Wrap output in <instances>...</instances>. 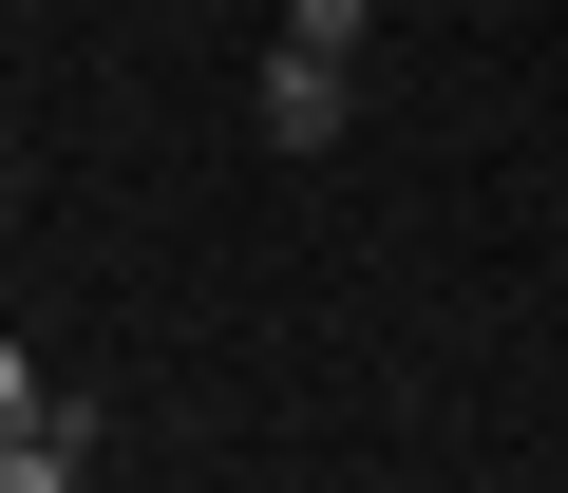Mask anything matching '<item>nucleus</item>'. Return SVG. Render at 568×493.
I'll return each mask as SVG.
<instances>
[{
  "label": "nucleus",
  "mask_w": 568,
  "mask_h": 493,
  "mask_svg": "<svg viewBox=\"0 0 568 493\" xmlns=\"http://www.w3.org/2000/svg\"><path fill=\"white\" fill-rule=\"evenodd\" d=\"M246 95H265V133H284V152H323V133H342V58H304V39H284Z\"/></svg>",
  "instance_id": "f257e3e1"
},
{
  "label": "nucleus",
  "mask_w": 568,
  "mask_h": 493,
  "mask_svg": "<svg viewBox=\"0 0 568 493\" xmlns=\"http://www.w3.org/2000/svg\"><path fill=\"white\" fill-rule=\"evenodd\" d=\"M77 455H95V417H58V436H20V455H0V493H77Z\"/></svg>",
  "instance_id": "f03ea898"
},
{
  "label": "nucleus",
  "mask_w": 568,
  "mask_h": 493,
  "mask_svg": "<svg viewBox=\"0 0 568 493\" xmlns=\"http://www.w3.org/2000/svg\"><path fill=\"white\" fill-rule=\"evenodd\" d=\"M58 417H77V399H39V361L0 342V455H20V436H58Z\"/></svg>",
  "instance_id": "7ed1b4c3"
},
{
  "label": "nucleus",
  "mask_w": 568,
  "mask_h": 493,
  "mask_svg": "<svg viewBox=\"0 0 568 493\" xmlns=\"http://www.w3.org/2000/svg\"><path fill=\"white\" fill-rule=\"evenodd\" d=\"M361 20H379V0H284V39H304V58H361Z\"/></svg>",
  "instance_id": "20e7f679"
}]
</instances>
